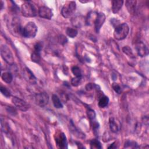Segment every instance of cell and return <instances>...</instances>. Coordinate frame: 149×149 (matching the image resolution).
<instances>
[{"instance_id":"obj_1","label":"cell","mask_w":149,"mask_h":149,"mask_svg":"<svg viewBox=\"0 0 149 149\" xmlns=\"http://www.w3.org/2000/svg\"><path fill=\"white\" fill-rule=\"evenodd\" d=\"M38 27L34 22H29L23 27L21 31V35L25 38H34L37 34Z\"/></svg>"},{"instance_id":"obj_2","label":"cell","mask_w":149,"mask_h":149,"mask_svg":"<svg viewBox=\"0 0 149 149\" xmlns=\"http://www.w3.org/2000/svg\"><path fill=\"white\" fill-rule=\"evenodd\" d=\"M129 31V27L127 23H123L118 24L114 30L113 36L115 39L118 40H122L125 39Z\"/></svg>"},{"instance_id":"obj_3","label":"cell","mask_w":149,"mask_h":149,"mask_svg":"<svg viewBox=\"0 0 149 149\" xmlns=\"http://www.w3.org/2000/svg\"><path fill=\"white\" fill-rule=\"evenodd\" d=\"M21 10L23 15L27 17H35L37 15L36 7L30 1H26L22 5Z\"/></svg>"},{"instance_id":"obj_4","label":"cell","mask_w":149,"mask_h":149,"mask_svg":"<svg viewBox=\"0 0 149 149\" xmlns=\"http://www.w3.org/2000/svg\"><path fill=\"white\" fill-rule=\"evenodd\" d=\"M76 9V4L75 1H68L62 7L61 14L63 17L68 18L70 17L75 12Z\"/></svg>"},{"instance_id":"obj_5","label":"cell","mask_w":149,"mask_h":149,"mask_svg":"<svg viewBox=\"0 0 149 149\" xmlns=\"http://www.w3.org/2000/svg\"><path fill=\"white\" fill-rule=\"evenodd\" d=\"M1 55L3 59L8 64L13 65L14 62V59L13 54L9 48V47L3 44L1 47Z\"/></svg>"},{"instance_id":"obj_6","label":"cell","mask_w":149,"mask_h":149,"mask_svg":"<svg viewBox=\"0 0 149 149\" xmlns=\"http://www.w3.org/2000/svg\"><path fill=\"white\" fill-rule=\"evenodd\" d=\"M42 48V44L41 42H37L34 46V50L31 55V59L33 62L38 63L41 59V51Z\"/></svg>"},{"instance_id":"obj_7","label":"cell","mask_w":149,"mask_h":149,"mask_svg":"<svg viewBox=\"0 0 149 149\" xmlns=\"http://www.w3.org/2000/svg\"><path fill=\"white\" fill-rule=\"evenodd\" d=\"M35 102L40 107L47 105L49 102V96L46 93H40L35 95Z\"/></svg>"},{"instance_id":"obj_8","label":"cell","mask_w":149,"mask_h":149,"mask_svg":"<svg viewBox=\"0 0 149 149\" xmlns=\"http://www.w3.org/2000/svg\"><path fill=\"white\" fill-rule=\"evenodd\" d=\"M12 102L16 108L20 111L24 112L27 111L29 108V105L27 103L19 97H13L12 99Z\"/></svg>"},{"instance_id":"obj_9","label":"cell","mask_w":149,"mask_h":149,"mask_svg":"<svg viewBox=\"0 0 149 149\" xmlns=\"http://www.w3.org/2000/svg\"><path fill=\"white\" fill-rule=\"evenodd\" d=\"M55 143L57 146L60 148H67V139L64 133L59 132L56 134Z\"/></svg>"},{"instance_id":"obj_10","label":"cell","mask_w":149,"mask_h":149,"mask_svg":"<svg viewBox=\"0 0 149 149\" xmlns=\"http://www.w3.org/2000/svg\"><path fill=\"white\" fill-rule=\"evenodd\" d=\"M38 14L40 17L46 19H51L53 16V12L52 9L45 6H41L39 8L38 10Z\"/></svg>"},{"instance_id":"obj_11","label":"cell","mask_w":149,"mask_h":149,"mask_svg":"<svg viewBox=\"0 0 149 149\" xmlns=\"http://www.w3.org/2000/svg\"><path fill=\"white\" fill-rule=\"evenodd\" d=\"M105 15H104V13L102 12L98 13L97 17L94 23L95 30L96 33H99L102 26L105 22Z\"/></svg>"},{"instance_id":"obj_12","label":"cell","mask_w":149,"mask_h":149,"mask_svg":"<svg viewBox=\"0 0 149 149\" xmlns=\"http://www.w3.org/2000/svg\"><path fill=\"white\" fill-rule=\"evenodd\" d=\"M137 54L141 56H145L148 54V49L147 45L142 41H139L136 43L135 47Z\"/></svg>"},{"instance_id":"obj_13","label":"cell","mask_w":149,"mask_h":149,"mask_svg":"<svg viewBox=\"0 0 149 149\" xmlns=\"http://www.w3.org/2000/svg\"><path fill=\"white\" fill-rule=\"evenodd\" d=\"M23 76L27 81L31 84H35L37 81L36 77H35L33 72L30 70V69L28 68H25L23 69Z\"/></svg>"},{"instance_id":"obj_14","label":"cell","mask_w":149,"mask_h":149,"mask_svg":"<svg viewBox=\"0 0 149 149\" xmlns=\"http://www.w3.org/2000/svg\"><path fill=\"white\" fill-rule=\"evenodd\" d=\"M123 1L121 0H113L111 2V10L113 13H118L123 6Z\"/></svg>"},{"instance_id":"obj_15","label":"cell","mask_w":149,"mask_h":149,"mask_svg":"<svg viewBox=\"0 0 149 149\" xmlns=\"http://www.w3.org/2000/svg\"><path fill=\"white\" fill-rule=\"evenodd\" d=\"M136 1H126V6L127 9L129 12L131 14H133L135 13L136 9Z\"/></svg>"},{"instance_id":"obj_16","label":"cell","mask_w":149,"mask_h":149,"mask_svg":"<svg viewBox=\"0 0 149 149\" xmlns=\"http://www.w3.org/2000/svg\"><path fill=\"white\" fill-rule=\"evenodd\" d=\"M109 128L110 130L113 132V133H117L119 129L118 124L116 123L114 118L111 117L109 119Z\"/></svg>"},{"instance_id":"obj_17","label":"cell","mask_w":149,"mask_h":149,"mask_svg":"<svg viewBox=\"0 0 149 149\" xmlns=\"http://www.w3.org/2000/svg\"><path fill=\"white\" fill-rule=\"evenodd\" d=\"M97 13L95 12H91L88 14L87 17L86 19V23L87 25H90L92 23H94V21L97 17Z\"/></svg>"},{"instance_id":"obj_18","label":"cell","mask_w":149,"mask_h":149,"mask_svg":"<svg viewBox=\"0 0 149 149\" xmlns=\"http://www.w3.org/2000/svg\"><path fill=\"white\" fill-rule=\"evenodd\" d=\"M109 101V98L107 96L103 95L100 98V99L98 100V105L100 108H104L108 105Z\"/></svg>"},{"instance_id":"obj_19","label":"cell","mask_w":149,"mask_h":149,"mask_svg":"<svg viewBox=\"0 0 149 149\" xmlns=\"http://www.w3.org/2000/svg\"><path fill=\"white\" fill-rule=\"evenodd\" d=\"M52 101L54 106L56 108H63V105L59 99V98L56 95V94H53L52 96Z\"/></svg>"},{"instance_id":"obj_20","label":"cell","mask_w":149,"mask_h":149,"mask_svg":"<svg viewBox=\"0 0 149 149\" xmlns=\"http://www.w3.org/2000/svg\"><path fill=\"white\" fill-rule=\"evenodd\" d=\"M71 124H70V126H71V132H72V133L74 134V136H76V137H77L78 138H81L83 139L85 137V135L84 134H83V133H81V132H79L76 127L74 126V124L73 123V122L71 121Z\"/></svg>"},{"instance_id":"obj_21","label":"cell","mask_w":149,"mask_h":149,"mask_svg":"<svg viewBox=\"0 0 149 149\" xmlns=\"http://www.w3.org/2000/svg\"><path fill=\"white\" fill-rule=\"evenodd\" d=\"M2 80L6 83H10L13 80V75L10 72H4L1 75Z\"/></svg>"},{"instance_id":"obj_22","label":"cell","mask_w":149,"mask_h":149,"mask_svg":"<svg viewBox=\"0 0 149 149\" xmlns=\"http://www.w3.org/2000/svg\"><path fill=\"white\" fill-rule=\"evenodd\" d=\"M66 34L70 38H74L75 37L77 34H78V31L75 28H72V27H68L66 30Z\"/></svg>"},{"instance_id":"obj_23","label":"cell","mask_w":149,"mask_h":149,"mask_svg":"<svg viewBox=\"0 0 149 149\" xmlns=\"http://www.w3.org/2000/svg\"><path fill=\"white\" fill-rule=\"evenodd\" d=\"M90 148H101V143L97 139H93L90 141Z\"/></svg>"},{"instance_id":"obj_24","label":"cell","mask_w":149,"mask_h":149,"mask_svg":"<svg viewBox=\"0 0 149 149\" xmlns=\"http://www.w3.org/2000/svg\"><path fill=\"white\" fill-rule=\"evenodd\" d=\"M81 80H82V76H76L75 77L73 78L71 80V84L73 86L76 87L78 86L80 84L81 82Z\"/></svg>"},{"instance_id":"obj_25","label":"cell","mask_w":149,"mask_h":149,"mask_svg":"<svg viewBox=\"0 0 149 149\" xmlns=\"http://www.w3.org/2000/svg\"><path fill=\"white\" fill-rule=\"evenodd\" d=\"M122 51L123 52L127 55V56L131 57V58H134V54L133 53V51L132 49L129 47V46H125L122 48Z\"/></svg>"},{"instance_id":"obj_26","label":"cell","mask_w":149,"mask_h":149,"mask_svg":"<svg viewBox=\"0 0 149 149\" xmlns=\"http://www.w3.org/2000/svg\"><path fill=\"white\" fill-rule=\"evenodd\" d=\"M87 114L88 116V118L90 120V121H93L94 120H95V112L94 111L90 108H88L87 111Z\"/></svg>"},{"instance_id":"obj_27","label":"cell","mask_w":149,"mask_h":149,"mask_svg":"<svg viewBox=\"0 0 149 149\" xmlns=\"http://www.w3.org/2000/svg\"><path fill=\"white\" fill-rule=\"evenodd\" d=\"M124 147L127 148V147H130V148H137L139 147L137 144L136 142L133 141H130L127 140L125 142V146Z\"/></svg>"},{"instance_id":"obj_28","label":"cell","mask_w":149,"mask_h":149,"mask_svg":"<svg viewBox=\"0 0 149 149\" xmlns=\"http://www.w3.org/2000/svg\"><path fill=\"white\" fill-rule=\"evenodd\" d=\"M72 72L75 76H81V70L77 66H73L72 68Z\"/></svg>"},{"instance_id":"obj_29","label":"cell","mask_w":149,"mask_h":149,"mask_svg":"<svg viewBox=\"0 0 149 149\" xmlns=\"http://www.w3.org/2000/svg\"><path fill=\"white\" fill-rule=\"evenodd\" d=\"M0 90H1V93L2 94V95H3L5 97H9L10 96V92L5 87H3V86H1V88H0Z\"/></svg>"},{"instance_id":"obj_30","label":"cell","mask_w":149,"mask_h":149,"mask_svg":"<svg viewBox=\"0 0 149 149\" xmlns=\"http://www.w3.org/2000/svg\"><path fill=\"white\" fill-rule=\"evenodd\" d=\"M112 87L113 90L118 94H120L122 92V89L120 86L119 85V84L116 83H113L112 84Z\"/></svg>"},{"instance_id":"obj_31","label":"cell","mask_w":149,"mask_h":149,"mask_svg":"<svg viewBox=\"0 0 149 149\" xmlns=\"http://www.w3.org/2000/svg\"><path fill=\"white\" fill-rule=\"evenodd\" d=\"M58 41L62 45H64L68 42V38L64 35H60L58 38Z\"/></svg>"},{"instance_id":"obj_32","label":"cell","mask_w":149,"mask_h":149,"mask_svg":"<svg viewBox=\"0 0 149 149\" xmlns=\"http://www.w3.org/2000/svg\"><path fill=\"white\" fill-rule=\"evenodd\" d=\"M7 111H8V112L9 113L12 114V115H15L16 114V113H17L16 109H15V108L12 107H9L8 108V109H7Z\"/></svg>"},{"instance_id":"obj_33","label":"cell","mask_w":149,"mask_h":149,"mask_svg":"<svg viewBox=\"0 0 149 149\" xmlns=\"http://www.w3.org/2000/svg\"><path fill=\"white\" fill-rule=\"evenodd\" d=\"M94 84L93 83H87L86 85L85 88L87 91H91L94 88Z\"/></svg>"}]
</instances>
